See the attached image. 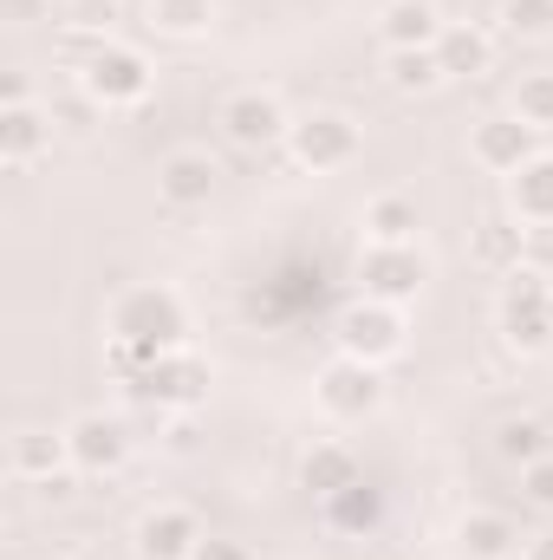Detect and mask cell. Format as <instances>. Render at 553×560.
<instances>
[{
	"label": "cell",
	"mask_w": 553,
	"mask_h": 560,
	"mask_svg": "<svg viewBox=\"0 0 553 560\" xmlns=\"http://www.w3.org/2000/svg\"><path fill=\"white\" fill-rule=\"evenodd\" d=\"M105 332L111 339H131V346H150V352H176V346H189V306H183L176 287L143 280V287H125L111 300Z\"/></svg>",
	"instance_id": "6da1fadb"
},
{
	"label": "cell",
	"mask_w": 553,
	"mask_h": 560,
	"mask_svg": "<svg viewBox=\"0 0 553 560\" xmlns=\"http://www.w3.org/2000/svg\"><path fill=\"white\" fill-rule=\"evenodd\" d=\"M495 332L502 346H515L521 359L553 346V280L534 268H508L502 293H495Z\"/></svg>",
	"instance_id": "7a4b0ae2"
},
{
	"label": "cell",
	"mask_w": 553,
	"mask_h": 560,
	"mask_svg": "<svg viewBox=\"0 0 553 560\" xmlns=\"http://www.w3.org/2000/svg\"><path fill=\"white\" fill-rule=\"evenodd\" d=\"M79 85H85V98H98L105 112H131L150 98V85H156V66L143 59L138 46H125V39H105L85 66H79Z\"/></svg>",
	"instance_id": "3957f363"
},
{
	"label": "cell",
	"mask_w": 553,
	"mask_h": 560,
	"mask_svg": "<svg viewBox=\"0 0 553 560\" xmlns=\"http://www.w3.org/2000/svg\"><path fill=\"white\" fill-rule=\"evenodd\" d=\"M313 398H319V411H326L332 423L378 418V405H385V365H365V359L339 352V359L313 378Z\"/></svg>",
	"instance_id": "277c9868"
},
{
	"label": "cell",
	"mask_w": 553,
	"mask_h": 560,
	"mask_svg": "<svg viewBox=\"0 0 553 560\" xmlns=\"http://www.w3.org/2000/svg\"><path fill=\"white\" fill-rule=\"evenodd\" d=\"M286 150H293V163L299 170H313V176H326V170H345V163H358V125L345 118V112H332V105H319V112H299L293 118V131H286Z\"/></svg>",
	"instance_id": "5b68a950"
},
{
	"label": "cell",
	"mask_w": 553,
	"mask_h": 560,
	"mask_svg": "<svg viewBox=\"0 0 553 560\" xmlns=\"http://www.w3.org/2000/svg\"><path fill=\"white\" fill-rule=\"evenodd\" d=\"M339 352L365 359V365H391L404 352V306H385V300H352L339 313Z\"/></svg>",
	"instance_id": "8992f818"
},
{
	"label": "cell",
	"mask_w": 553,
	"mask_h": 560,
	"mask_svg": "<svg viewBox=\"0 0 553 560\" xmlns=\"http://www.w3.org/2000/svg\"><path fill=\"white\" fill-rule=\"evenodd\" d=\"M131 392H138L143 405H156V411H196V405L209 398V359L189 352V346H176V352H163V359L143 372Z\"/></svg>",
	"instance_id": "52a82bcc"
},
{
	"label": "cell",
	"mask_w": 553,
	"mask_h": 560,
	"mask_svg": "<svg viewBox=\"0 0 553 560\" xmlns=\"http://www.w3.org/2000/svg\"><path fill=\"white\" fill-rule=\"evenodd\" d=\"M215 125H222V138L235 143V150H274V143H286V131H293L286 105H280L274 92H261V85L222 98V118H215Z\"/></svg>",
	"instance_id": "ba28073f"
},
{
	"label": "cell",
	"mask_w": 553,
	"mask_h": 560,
	"mask_svg": "<svg viewBox=\"0 0 553 560\" xmlns=\"http://www.w3.org/2000/svg\"><path fill=\"white\" fill-rule=\"evenodd\" d=\"M423 280H430V261H423L416 242H404V248H365V255H358V287H365V300L411 306L416 293H423Z\"/></svg>",
	"instance_id": "9c48e42d"
},
{
	"label": "cell",
	"mask_w": 553,
	"mask_h": 560,
	"mask_svg": "<svg viewBox=\"0 0 553 560\" xmlns=\"http://www.w3.org/2000/svg\"><path fill=\"white\" fill-rule=\"evenodd\" d=\"M66 450H72L79 476H118L131 463V423L105 418V411H85V418L66 423Z\"/></svg>",
	"instance_id": "30bf717a"
},
{
	"label": "cell",
	"mask_w": 553,
	"mask_h": 560,
	"mask_svg": "<svg viewBox=\"0 0 553 560\" xmlns=\"http://www.w3.org/2000/svg\"><path fill=\"white\" fill-rule=\"evenodd\" d=\"M215 189H222V170H215V156H209V150H169V156L156 163V202H163V209H176V215L209 209V202H215Z\"/></svg>",
	"instance_id": "8fae6325"
},
{
	"label": "cell",
	"mask_w": 553,
	"mask_h": 560,
	"mask_svg": "<svg viewBox=\"0 0 553 560\" xmlns=\"http://www.w3.org/2000/svg\"><path fill=\"white\" fill-rule=\"evenodd\" d=\"M469 156H475L489 176H521V163L541 156V131H528L515 112H508V118H482V125L469 131Z\"/></svg>",
	"instance_id": "7c38bea8"
},
{
	"label": "cell",
	"mask_w": 553,
	"mask_h": 560,
	"mask_svg": "<svg viewBox=\"0 0 553 560\" xmlns=\"http://www.w3.org/2000/svg\"><path fill=\"white\" fill-rule=\"evenodd\" d=\"M131 541H138V560H189L202 548V522L183 502H156V509L138 515V535Z\"/></svg>",
	"instance_id": "4fadbf2b"
},
{
	"label": "cell",
	"mask_w": 553,
	"mask_h": 560,
	"mask_svg": "<svg viewBox=\"0 0 553 560\" xmlns=\"http://www.w3.org/2000/svg\"><path fill=\"white\" fill-rule=\"evenodd\" d=\"M7 469L33 489V482H46V476H59V469H72V450H66V430H46V423H26V430H13V443H7Z\"/></svg>",
	"instance_id": "5bb4252c"
},
{
	"label": "cell",
	"mask_w": 553,
	"mask_h": 560,
	"mask_svg": "<svg viewBox=\"0 0 553 560\" xmlns=\"http://www.w3.org/2000/svg\"><path fill=\"white\" fill-rule=\"evenodd\" d=\"M52 150V112L39 105H0V163L7 170H26Z\"/></svg>",
	"instance_id": "9a60e30c"
},
{
	"label": "cell",
	"mask_w": 553,
	"mask_h": 560,
	"mask_svg": "<svg viewBox=\"0 0 553 560\" xmlns=\"http://www.w3.org/2000/svg\"><path fill=\"white\" fill-rule=\"evenodd\" d=\"M443 26L449 20L436 13V0H391L378 20V39H385V52H416V46H436Z\"/></svg>",
	"instance_id": "2e32d148"
},
{
	"label": "cell",
	"mask_w": 553,
	"mask_h": 560,
	"mask_svg": "<svg viewBox=\"0 0 553 560\" xmlns=\"http://www.w3.org/2000/svg\"><path fill=\"white\" fill-rule=\"evenodd\" d=\"M456 548L469 560H515L521 555V528L502 515V509H469L456 522Z\"/></svg>",
	"instance_id": "e0dca14e"
},
{
	"label": "cell",
	"mask_w": 553,
	"mask_h": 560,
	"mask_svg": "<svg viewBox=\"0 0 553 560\" xmlns=\"http://www.w3.org/2000/svg\"><path fill=\"white\" fill-rule=\"evenodd\" d=\"M436 59L449 79H482L495 66V33H482L475 20H449L443 39H436Z\"/></svg>",
	"instance_id": "ac0fdd59"
},
{
	"label": "cell",
	"mask_w": 553,
	"mask_h": 560,
	"mask_svg": "<svg viewBox=\"0 0 553 560\" xmlns=\"http://www.w3.org/2000/svg\"><path fill=\"white\" fill-rule=\"evenodd\" d=\"M521 242H528V222L515 215V209H502V215H482L475 222V261L489 268V275H508V268H521Z\"/></svg>",
	"instance_id": "d6986e66"
},
{
	"label": "cell",
	"mask_w": 553,
	"mask_h": 560,
	"mask_svg": "<svg viewBox=\"0 0 553 560\" xmlns=\"http://www.w3.org/2000/svg\"><path fill=\"white\" fill-rule=\"evenodd\" d=\"M358 476H365V469H358V456H352L345 443H313V450L299 456V489L319 495V502L339 495V489H352Z\"/></svg>",
	"instance_id": "ffe728a7"
},
{
	"label": "cell",
	"mask_w": 553,
	"mask_h": 560,
	"mask_svg": "<svg viewBox=\"0 0 553 560\" xmlns=\"http://www.w3.org/2000/svg\"><path fill=\"white\" fill-rule=\"evenodd\" d=\"M416 202L411 196H372L365 202V248H404L416 242Z\"/></svg>",
	"instance_id": "44dd1931"
},
{
	"label": "cell",
	"mask_w": 553,
	"mask_h": 560,
	"mask_svg": "<svg viewBox=\"0 0 553 560\" xmlns=\"http://www.w3.org/2000/svg\"><path fill=\"white\" fill-rule=\"evenodd\" d=\"M508 209L521 222H553V150L521 163V176H508Z\"/></svg>",
	"instance_id": "7402d4cb"
},
{
	"label": "cell",
	"mask_w": 553,
	"mask_h": 560,
	"mask_svg": "<svg viewBox=\"0 0 553 560\" xmlns=\"http://www.w3.org/2000/svg\"><path fill=\"white\" fill-rule=\"evenodd\" d=\"M326 522L339 528V535H372L378 522H385V495L358 476L352 489H339V495H326Z\"/></svg>",
	"instance_id": "603a6c76"
},
{
	"label": "cell",
	"mask_w": 553,
	"mask_h": 560,
	"mask_svg": "<svg viewBox=\"0 0 553 560\" xmlns=\"http://www.w3.org/2000/svg\"><path fill=\"white\" fill-rule=\"evenodd\" d=\"M385 85L404 92V98H423V92L449 85V72H443L436 46H416V52H385Z\"/></svg>",
	"instance_id": "cb8c5ba5"
},
{
	"label": "cell",
	"mask_w": 553,
	"mask_h": 560,
	"mask_svg": "<svg viewBox=\"0 0 553 560\" xmlns=\"http://www.w3.org/2000/svg\"><path fill=\"white\" fill-rule=\"evenodd\" d=\"M143 13L163 39H202L215 26V0H143Z\"/></svg>",
	"instance_id": "d4e9b609"
},
{
	"label": "cell",
	"mask_w": 553,
	"mask_h": 560,
	"mask_svg": "<svg viewBox=\"0 0 553 560\" xmlns=\"http://www.w3.org/2000/svg\"><path fill=\"white\" fill-rule=\"evenodd\" d=\"M495 456L515 463V469H528V463L553 456V430L541 418H508L502 430H495Z\"/></svg>",
	"instance_id": "484cf974"
},
{
	"label": "cell",
	"mask_w": 553,
	"mask_h": 560,
	"mask_svg": "<svg viewBox=\"0 0 553 560\" xmlns=\"http://www.w3.org/2000/svg\"><path fill=\"white\" fill-rule=\"evenodd\" d=\"M515 118L548 138L553 131V72H528V79L515 85Z\"/></svg>",
	"instance_id": "4316f807"
},
{
	"label": "cell",
	"mask_w": 553,
	"mask_h": 560,
	"mask_svg": "<svg viewBox=\"0 0 553 560\" xmlns=\"http://www.w3.org/2000/svg\"><path fill=\"white\" fill-rule=\"evenodd\" d=\"M508 39H553V0H502Z\"/></svg>",
	"instance_id": "83f0119b"
},
{
	"label": "cell",
	"mask_w": 553,
	"mask_h": 560,
	"mask_svg": "<svg viewBox=\"0 0 553 560\" xmlns=\"http://www.w3.org/2000/svg\"><path fill=\"white\" fill-rule=\"evenodd\" d=\"M98 112H105V105H98V98H85V85H72L66 98H52V125H59L66 138H85V131L98 125Z\"/></svg>",
	"instance_id": "f1b7e54d"
},
{
	"label": "cell",
	"mask_w": 553,
	"mask_h": 560,
	"mask_svg": "<svg viewBox=\"0 0 553 560\" xmlns=\"http://www.w3.org/2000/svg\"><path fill=\"white\" fill-rule=\"evenodd\" d=\"M521 495H528V509L553 515V456H541V463L521 469Z\"/></svg>",
	"instance_id": "f546056e"
},
{
	"label": "cell",
	"mask_w": 553,
	"mask_h": 560,
	"mask_svg": "<svg viewBox=\"0 0 553 560\" xmlns=\"http://www.w3.org/2000/svg\"><path fill=\"white\" fill-rule=\"evenodd\" d=\"M521 268L553 280V222H528V242H521Z\"/></svg>",
	"instance_id": "4dcf8cb0"
},
{
	"label": "cell",
	"mask_w": 553,
	"mask_h": 560,
	"mask_svg": "<svg viewBox=\"0 0 553 560\" xmlns=\"http://www.w3.org/2000/svg\"><path fill=\"white\" fill-rule=\"evenodd\" d=\"M72 495H79V469H59V476L33 482V502H46V509H66Z\"/></svg>",
	"instance_id": "1f68e13d"
},
{
	"label": "cell",
	"mask_w": 553,
	"mask_h": 560,
	"mask_svg": "<svg viewBox=\"0 0 553 560\" xmlns=\"http://www.w3.org/2000/svg\"><path fill=\"white\" fill-rule=\"evenodd\" d=\"M189 560H255V555H248L242 541H228V535H202V548H196Z\"/></svg>",
	"instance_id": "d6a6232c"
},
{
	"label": "cell",
	"mask_w": 553,
	"mask_h": 560,
	"mask_svg": "<svg viewBox=\"0 0 553 560\" xmlns=\"http://www.w3.org/2000/svg\"><path fill=\"white\" fill-rule=\"evenodd\" d=\"M0 105H33V85H26V72H7V79H0Z\"/></svg>",
	"instance_id": "836d02e7"
},
{
	"label": "cell",
	"mask_w": 553,
	"mask_h": 560,
	"mask_svg": "<svg viewBox=\"0 0 553 560\" xmlns=\"http://www.w3.org/2000/svg\"><path fill=\"white\" fill-rule=\"evenodd\" d=\"M169 450H196V418L176 411V430H169Z\"/></svg>",
	"instance_id": "e575fe53"
},
{
	"label": "cell",
	"mask_w": 553,
	"mask_h": 560,
	"mask_svg": "<svg viewBox=\"0 0 553 560\" xmlns=\"http://www.w3.org/2000/svg\"><path fill=\"white\" fill-rule=\"evenodd\" d=\"M521 560H553V528H548V535H534V541L521 548Z\"/></svg>",
	"instance_id": "d590c367"
}]
</instances>
